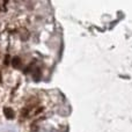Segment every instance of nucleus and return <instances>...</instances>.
<instances>
[{"mask_svg": "<svg viewBox=\"0 0 132 132\" xmlns=\"http://www.w3.org/2000/svg\"><path fill=\"white\" fill-rule=\"evenodd\" d=\"M32 77H34V79L36 80V81H38V80H39V77H41V70H39V68H36V71L34 72Z\"/></svg>", "mask_w": 132, "mask_h": 132, "instance_id": "nucleus-3", "label": "nucleus"}, {"mask_svg": "<svg viewBox=\"0 0 132 132\" xmlns=\"http://www.w3.org/2000/svg\"><path fill=\"white\" fill-rule=\"evenodd\" d=\"M21 65V59L19 57H14L13 59H12V66H13L14 68H19Z\"/></svg>", "mask_w": 132, "mask_h": 132, "instance_id": "nucleus-2", "label": "nucleus"}, {"mask_svg": "<svg viewBox=\"0 0 132 132\" xmlns=\"http://www.w3.org/2000/svg\"><path fill=\"white\" fill-rule=\"evenodd\" d=\"M4 115H5V117L8 119L14 118V111L12 110V108H8V107L4 108Z\"/></svg>", "mask_w": 132, "mask_h": 132, "instance_id": "nucleus-1", "label": "nucleus"}, {"mask_svg": "<svg viewBox=\"0 0 132 132\" xmlns=\"http://www.w3.org/2000/svg\"><path fill=\"white\" fill-rule=\"evenodd\" d=\"M0 82H1V73H0Z\"/></svg>", "mask_w": 132, "mask_h": 132, "instance_id": "nucleus-5", "label": "nucleus"}, {"mask_svg": "<svg viewBox=\"0 0 132 132\" xmlns=\"http://www.w3.org/2000/svg\"><path fill=\"white\" fill-rule=\"evenodd\" d=\"M4 64L5 65H9V55H6V57H5V60H4Z\"/></svg>", "mask_w": 132, "mask_h": 132, "instance_id": "nucleus-4", "label": "nucleus"}]
</instances>
